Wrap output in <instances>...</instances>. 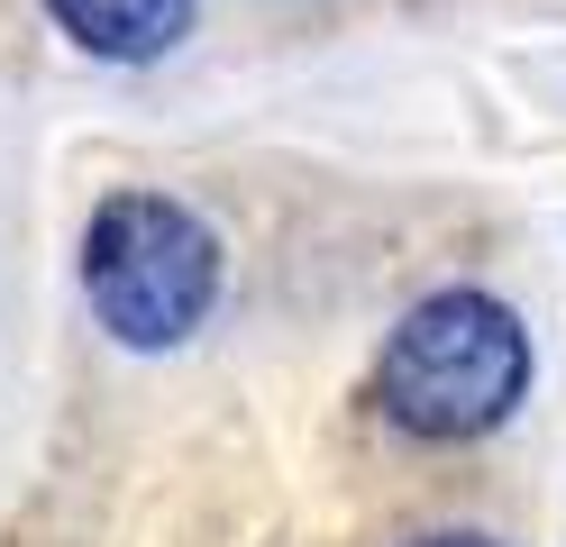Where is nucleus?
I'll use <instances>...</instances> for the list:
<instances>
[{"instance_id": "7ed1b4c3", "label": "nucleus", "mask_w": 566, "mask_h": 547, "mask_svg": "<svg viewBox=\"0 0 566 547\" xmlns=\"http://www.w3.org/2000/svg\"><path fill=\"white\" fill-rule=\"evenodd\" d=\"M46 10L83 55H111V64H156L192 28V0H46Z\"/></svg>"}, {"instance_id": "f03ea898", "label": "nucleus", "mask_w": 566, "mask_h": 547, "mask_svg": "<svg viewBox=\"0 0 566 547\" xmlns=\"http://www.w3.org/2000/svg\"><path fill=\"white\" fill-rule=\"evenodd\" d=\"M83 302L137 356L184 347L220 302V229L174 192H111L83 229Z\"/></svg>"}, {"instance_id": "f257e3e1", "label": "nucleus", "mask_w": 566, "mask_h": 547, "mask_svg": "<svg viewBox=\"0 0 566 547\" xmlns=\"http://www.w3.org/2000/svg\"><path fill=\"white\" fill-rule=\"evenodd\" d=\"M521 392H530V328L493 292H467V283L411 302L375 356L384 420L411 438H439V448L503 429L521 411Z\"/></svg>"}, {"instance_id": "20e7f679", "label": "nucleus", "mask_w": 566, "mask_h": 547, "mask_svg": "<svg viewBox=\"0 0 566 547\" xmlns=\"http://www.w3.org/2000/svg\"><path fill=\"white\" fill-rule=\"evenodd\" d=\"M411 547H493L484 529H439V538H411Z\"/></svg>"}]
</instances>
